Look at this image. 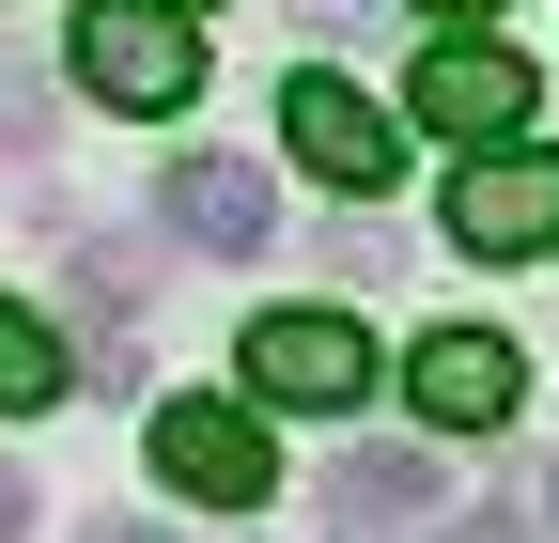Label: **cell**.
Here are the masks:
<instances>
[{"instance_id":"8992f818","label":"cell","mask_w":559,"mask_h":543,"mask_svg":"<svg viewBox=\"0 0 559 543\" xmlns=\"http://www.w3.org/2000/svg\"><path fill=\"white\" fill-rule=\"evenodd\" d=\"M404 388H419V420H436V435H498L513 403H528V358L498 342V326H436V342L404 358Z\"/></svg>"},{"instance_id":"52a82bcc","label":"cell","mask_w":559,"mask_h":543,"mask_svg":"<svg viewBox=\"0 0 559 543\" xmlns=\"http://www.w3.org/2000/svg\"><path fill=\"white\" fill-rule=\"evenodd\" d=\"M419 124H451V141H513L528 124V62L498 47V32H436V62H419Z\"/></svg>"},{"instance_id":"277c9868","label":"cell","mask_w":559,"mask_h":543,"mask_svg":"<svg viewBox=\"0 0 559 543\" xmlns=\"http://www.w3.org/2000/svg\"><path fill=\"white\" fill-rule=\"evenodd\" d=\"M249 388L296 403V420H342V403L373 388V342H358L342 311H264V326H249Z\"/></svg>"},{"instance_id":"5bb4252c","label":"cell","mask_w":559,"mask_h":543,"mask_svg":"<svg viewBox=\"0 0 559 543\" xmlns=\"http://www.w3.org/2000/svg\"><path fill=\"white\" fill-rule=\"evenodd\" d=\"M94 543H156V528H94Z\"/></svg>"},{"instance_id":"9a60e30c","label":"cell","mask_w":559,"mask_h":543,"mask_svg":"<svg viewBox=\"0 0 559 543\" xmlns=\"http://www.w3.org/2000/svg\"><path fill=\"white\" fill-rule=\"evenodd\" d=\"M171 16H187V0H171Z\"/></svg>"},{"instance_id":"ba28073f","label":"cell","mask_w":559,"mask_h":543,"mask_svg":"<svg viewBox=\"0 0 559 543\" xmlns=\"http://www.w3.org/2000/svg\"><path fill=\"white\" fill-rule=\"evenodd\" d=\"M171 233H187V249H264L280 202H264L249 156H187V171H171Z\"/></svg>"},{"instance_id":"6da1fadb","label":"cell","mask_w":559,"mask_h":543,"mask_svg":"<svg viewBox=\"0 0 559 543\" xmlns=\"http://www.w3.org/2000/svg\"><path fill=\"white\" fill-rule=\"evenodd\" d=\"M62 62H79V94H109V109H187L202 94V47H187L171 0H79Z\"/></svg>"},{"instance_id":"8fae6325","label":"cell","mask_w":559,"mask_h":543,"mask_svg":"<svg viewBox=\"0 0 559 543\" xmlns=\"http://www.w3.org/2000/svg\"><path fill=\"white\" fill-rule=\"evenodd\" d=\"M0 543H32V482H16V466H0Z\"/></svg>"},{"instance_id":"3957f363","label":"cell","mask_w":559,"mask_h":543,"mask_svg":"<svg viewBox=\"0 0 559 543\" xmlns=\"http://www.w3.org/2000/svg\"><path fill=\"white\" fill-rule=\"evenodd\" d=\"M156 482L202 512H249V497H280V450L249 403H156Z\"/></svg>"},{"instance_id":"9c48e42d","label":"cell","mask_w":559,"mask_h":543,"mask_svg":"<svg viewBox=\"0 0 559 543\" xmlns=\"http://www.w3.org/2000/svg\"><path fill=\"white\" fill-rule=\"evenodd\" d=\"M436 512V466L419 450H342L326 466V528H419Z\"/></svg>"},{"instance_id":"5b68a950","label":"cell","mask_w":559,"mask_h":543,"mask_svg":"<svg viewBox=\"0 0 559 543\" xmlns=\"http://www.w3.org/2000/svg\"><path fill=\"white\" fill-rule=\"evenodd\" d=\"M280 141H296V171H311V186H358V202L404 171V124H389L358 79H296V94H280Z\"/></svg>"},{"instance_id":"2e32d148","label":"cell","mask_w":559,"mask_h":543,"mask_svg":"<svg viewBox=\"0 0 559 543\" xmlns=\"http://www.w3.org/2000/svg\"><path fill=\"white\" fill-rule=\"evenodd\" d=\"M544 497H559V482H544Z\"/></svg>"},{"instance_id":"4fadbf2b","label":"cell","mask_w":559,"mask_h":543,"mask_svg":"<svg viewBox=\"0 0 559 543\" xmlns=\"http://www.w3.org/2000/svg\"><path fill=\"white\" fill-rule=\"evenodd\" d=\"M419 16H498V0H419Z\"/></svg>"},{"instance_id":"7c38bea8","label":"cell","mask_w":559,"mask_h":543,"mask_svg":"<svg viewBox=\"0 0 559 543\" xmlns=\"http://www.w3.org/2000/svg\"><path fill=\"white\" fill-rule=\"evenodd\" d=\"M451 543H528V528H498V512H466V528H451Z\"/></svg>"},{"instance_id":"30bf717a","label":"cell","mask_w":559,"mask_h":543,"mask_svg":"<svg viewBox=\"0 0 559 543\" xmlns=\"http://www.w3.org/2000/svg\"><path fill=\"white\" fill-rule=\"evenodd\" d=\"M32 403H62V342L0 295V420H32Z\"/></svg>"},{"instance_id":"7a4b0ae2","label":"cell","mask_w":559,"mask_h":543,"mask_svg":"<svg viewBox=\"0 0 559 543\" xmlns=\"http://www.w3.org/2000/svg\"><path fill=\"white\" fill-rule=\"evenodd\" d=\"M451 249H481V264L559 249V156H528V141H466V171H451Z\"/></svg>"}]
</instances>
